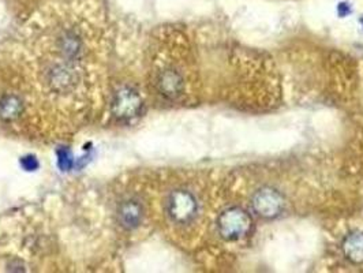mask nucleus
Returning <instances> with one entry per match:
<instances>
[{
  "instance_id": "7",
  "label": "nucleus",
  "mask_w": 363,
  "mask_h": 273,
  "mask_svg": "<svg viewBox=\"0 0 363 273\" xmlns=\"http://www.w3.org/2000/svg\"><path fill=\"white\" fill-rule=\"evenodd\" d=\"M343 253L354 264L363 262V233H354L345 238Z\"/></svg>"
},
{
  "instance_id": "2",
  "label": "nucleus",
  "mask_w": 363,
  "mask_h": 273,
  "mask_svg": "<svg viewBox=\"0 0 363 273\" xmlns=\"http://www.w3.org/2000/svg\"><path fill=\"white\" fill-rule=\"evenodd\" d=\"M252 227V218L240 208H231L218 218V231L221 237L235 240L247 234Z\"/></svg>"
},
{
  "instance_id": "4",
  "label": "nucleus",
  "mask_w": 363,
  "mask_h": 273,
  "mask_svg": "<svg viewBox=\"0 0 363 273\" xmlns=\"http://www.w3.org/2000/svg\"><path fill=\"white\" fill-rule=\"evenodd\" d=\"M141 108H143V99L131 88L121 89L115 94L112 109L119 119H131L141 112Z\"/></svg>"
},
{
  "instance_id": "6",
  "label": "nucleus",
  "mask_w": 363,
  "mask_h": 273,
  "mask_svg": "<svg viewBox=\"0 0 363 273\" xmlns=\"http://www.w3.org/2000/svg\"><path fill=\"white\" fill-rule=\"evenodd\" d=\"M143 205L137 200L123 201L118 209L119 223L128 230L138 227L143 220Z\"/></svg>"
},
{
  "instance_id": "1",
  "label": "nucleus",
  "mask_w": 363,
  "mask_h": 273,
  "mask_svg": "<svg viewBox=\"0 0 363 273\" xmlns=\"http://www.w3.org/2000/svg\"><path fill=\"white\" fill-rule=\"evenodd\" d=\"M167 213L177 224H187L197 215V201L186 190L171 193L167 201Z\"/></svg>"
},
{
  "instance_id": "8",
  "label": "nucleus",
  "mask_w": 363,
  "mask_h": 273,
  "mask_svg": "<svg viewBox=\"0 0 363 273\" xmlns=\"http://www.w3.org/2000/svg\"><path fill=\"white\" fill-rule=\"evenodd\" d=\"M19 109L21 107H19L18 99L16 97H7L6 100L1 101V112L4 116L13 118L18 113Z\"/></svg>"
},
{
  "instance_id": "3",
  "label": "nucleus",
  "mask_w": 363,
  "mask_h": 273,
  "mask_svg": "<svg viewBox=\"0 0 363 273\" xmlns=\"http://www.w3.org/2000/svg\"><path fill=\"white\" fill-rule=\"evenodd\" d=\"M284 208L283 196L269 187L261 189L255 194L253 209L258 216L273 218L279 216Z\"/></svg>"
},
{
  "instance_id": "5",
  "label": "nucleus",
  "mask_w": 363,
  "mask_h": 273,
  "mask_svg": "<svg viewBox=\"0 0 363 273\" xmlns=\"http://www.w3.org/2000/svg\"><path fill=\"white\" fill-rule=\"evenodd\" d=\"M156 85L159 91L168 99L179 97L184 88V82L181 74L174 69H167L159 74Z\"/></svg>"
}]
</instances>
